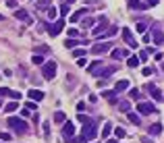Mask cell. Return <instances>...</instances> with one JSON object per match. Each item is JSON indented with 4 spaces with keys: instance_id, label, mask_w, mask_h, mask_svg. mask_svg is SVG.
<instances>
[{
    "instance_id": "6da1fadb",
    "label": "cell",
    "mask_w": 164,
    "mask_h": 143,
    "mask_svg": "<svg viewBox=\"0 0 164 143\" xmlns=\"http://www.w3.org/2000/svg\"><path fill=\"white\" fill-rule=\"evenodd\" d=\"M8 127H13V131L15 133H27V123L23 120V118H17V116H11L8 118Z\"/></svg>"
},
{
    "instance_id": "7a4b0ae2",
    "label": "cell",
    "mask_w": 164,
    "mask_h": 143,
    "mask_svg": "<svg viewBox=\"0 0 164 143\" xmlns=\"http://www.w3.org/2000/svg\"><path fill=\"white\" fill-rule=\"evenodd\" d=\"M81 137H83V139H87V141L96 139V137H98V127H96V123H85V124H83Z\"/></svg>"
},
{
    "instance_id": "3957f363",
    "label": "cell",
    "mask_w": 164,
    "mask_h": 143,
    "mask_svg": "<svg viewBox=\"0 0 164 143\" xmlns=\"http://www.w3.org/2000/svg\"><path fill=\"white\" fill-rule=\"evenodd\" d=\"M56 71H58V64H56L54 60H50L44 64V68H42V75H44V79H54L56 77Z\"/></svg>"
},
{
    "instance_id": "277c9868",
    "label": "cell",
    "mask_w": 164,
    "mask_h": 143,
    "mask_svg": "<svg viewBox=\"0 0 164 143\" xmlns=\"http://www.w3.org/2000/svg\"><path fill=\"white\" fill-rule=\"evenodd\" d=\"M112 46H114L112 41H100V44H96V46L91 48V52H94L96 56H100V54H106V52H110V50H112Z\"/></svg>"
},
{
    "instance_id": "5b68a950",
    "label": "cell",
    "mask_w": 164,
    "mask_h": 143,
    "mask_svg": "<svg viewBox=\"0 0 164 143\" xmlns=\"http://www.w3.org/2000/svg\"><path fill=\"white\" fill-rule=\"evenodd\" d=\"M137 112H141V114H156L158 110H156V106H154V104L152 102H139L137 104Z\"/></svg>"
},
{
    "instance_id": "8992f818",
    "label": "cell",
    "mask_w": 164,
    "mask_h": 143,
    "mask_svg": "<svg viewBox=\"0 0 164 143\" xmlns=\"http://www.w3.org/2000/svg\"><path fill=\"white\" fill-rule=\"evenodd\" d=\"M73 135H75V127H73V123H71V120H64V123H62V137L69 141Z\"/></svg>"
},
{
    "instance_id": "52a82bcc",
    "label": "cell",
    "mask_w": 164,
    "mask_h": 143,
    "mask_svg": "<svg viewBox=\"0 0 164 143\" xmlns=\"http://www.w3.org/2000/svg\"><path fill=\"white\" fill-rule=\"evenodd\" d=\"M106 29H108V21H106V17H102V19L98 21V25L91 29V33H94V35H102Z\"/></svg>"
},
{
    "instance_id": "ba28073f",
    "label": "cell",
    "mask_w": 164,
    "mask_h": 143,
    "mask_svg": "<svg viewBox=\"0 0 164 143\" xmlns=\"http://www.w3.org/2000/svg\"><path fill=\"white\" fill-rule=\"evenodd\" d=\"M62 29H64V21H62V19H58V21L54 23V25H50V27H48V33L52 35V37H56V35L60 33Z\"/></svg>"
},
{
    "instance_id": "9c48e42d",
    "label": "cell",
    "mask_w": 164,
    "mask_h": 143,
    "mask_svg": "<svg viewBox=\"0 0 164 143\" xmlns=\"http://www.w3.org/2000/svg\"><path fill=\"white\" fill-rule=\"evenodd\" d=\"M123 40L127 41L131 48H137V41H135V37H133V33H131V29H123Z\"/></svg>"
},
{
    "instance_id": "30bf717a",
    "label": "cell",
    "mask_w": 164,
    "mask_h": 143,
    "mask_svg": "<svg viewBox=\"0 0 164 143\" xmlns=\"http://www.w3.org/2000/svg\"><path fill=\"white\" fill-rule=\"evenodd\" d=\"M15 17H17L19 21H23V23H31V17L27 15L25 8H17V11H15Z\"/></svg>"
},
{
    "instance_id": "8fae6325",
    "label": "cell",
    "mask_w": 164,
    "mask_h": 143,
    "mask_svg": "<svg viewBox=\"0 0 164 143\" xmlns=\"http://www.w3.org/2000/svg\"><path fill=\"white\" fill-rule=\"evenodd\" d=\"M148 91H150V95H152V100H156V102H160V100H162V91H160V89L156 87V85H148Z\"/></svg>"
},
{
    "instance_id": "7c38bea8",
    "label": "cell",
    "mask_w": 164,
    "mask_h": 143,
    "mask_svg": "<svg viewBox=\"0 0 164 143\" xmlns=\"http://www.w3.org/2000/svg\"><path fill=\"white\" fill-rule=\"evenodd\" d=\"M148 133H150V137H158L162 135V124L156 123V124H150V129H148Z\"/></svg>"
},
{
    "instance_id": "4fadbf2b",
    "label": "cell",
    "mask_w": 164,
    "mask_h": 143,
    "mask_svg": "<svg viewBox=\"0 0 164 143\" xmlns=\"http://www.w3.org/2000/svg\"><path fill=\"white\" fill-rule=\"evenodd\" d=\"M29 100H33V102H42L44 100V93H42L40 89H29Z\"/></svg>"
},
{
    "instance_id": "5bb4252c",
    "label": "cell",
    "mask_w": 164,
    "mask_h": 143,
    "mask_svg": "<svg viewBox=\"0 0 164 143\" xmlns=\"http://www.w3.org/2000/svg\"><path fill=\"white\" fill-rule=\"evenodd\" d=\"M154 44H156V46H162V44H164V33L158 27L154 29Z\"/></svg>"
},
{
    "instance_id": "9a60e30c",
    "label": "cell",
    "mask_w": 164,
    "mask_h": 143,
    "mask_svg": "<svg viewBox=\"0 0 164 143\" xmlns=\"http://www.w3.org/2000/svg\"><path fill=\"white\" fill-rule=\"evenodd\" d=\"M145 6L148 4L139 2V0H129V8H133V11H145Z\"/></svg>"
},
{
    "instance_id": "2e32d148",
    "label": "cell",
    "mask_w": 164,
    "mask_h": 143,
    "mask_svg": "<svg viewBox=\"0 0 164 143\" xmlns=\"http://www.w3.org/2000/svg\"><path fill=\"white\" fill-rule=\"evenodd\" d=\"M102 67H104V62H102V60H96V62H91V64L87 67V71H89V73H94V75H96V73H98V71H100Z\"/></svg>"
},
{
    "instance_id": "e0dca14e",
    "label": "cell",
    "mask_w": 164,
    "mask_h": 143,
    "mask_svg": "<svg viewBox=\"0 0 164 143\" xmlns=\"http://www.w3.org/2000/svg\"><path fill=\"white\" fill-rule=\"evenodd\" d=\"M127 89H129V81H127V79H123V81H118L114 85V91H116V93H118V91H127Z\"/></svg>"
},
{
    "instance_id": "ac0fdd59",
    "label": "cell",
    "mask_w": 164,
    "mask_h": 143,
    "mask_svg": "<svg viewBox=\"0 0 164 143\" xmlns=\"http://www.w3.org/2000/svg\"><path fill=\"white\" fill-rule=\"evenodd\" d=\"M116 91H102V98H106L108 102H112V104H116Z\"/></svg>"
},
{
    "instance_id": "d6986e66",
    "label": "cell",
    "mask_w": 164,
    "mask_h": 143,
    "mask_svg": "<svg viewBox=\"0 0 164 143\" xmlns=\"http://www.w3.org/2000/svg\"><path fill=\"white\" fill-rule=\"evenodd\" d=\"M85 13H89L87 8H81V11H77V13L73 15V17H71V21H73V23H75V21H79V19H81V17H83Z\"/></svg>"
},
{
    "instance_id": "ffe728a7",
    "label": "cell",
    "mask_w": 164,
    "mask_h": 143,
    "mask_svg": "<svg viewBox=\"0 0 164 143\" xmlns=\"http://www.w3.org/2000/svg\"><path fill=\"white\" fill-rule=\"evenodd\" d=\"M64 120H67V114H64V112H56V114H54V123L62 124Z\"/></svg>"
},
{
    "instance_id": "44dd1931",
    "label": "cell",
    "mask_w": 164,
    "mask_h": 143,
    "mask_svg": "<svg viewBox=\"0 0 164 143\" xmlns=\"http://www.w3.org/2000/svg\"><path fill=\"white\" fill-rule=\"evenodd\" d=\"M114 135H116V139H125V137H127V131H125L123 127H116V129H114Z\"/></svg>"
},
{
    "instance_id": "7402d4cb",
    "label": "cell",
    "mask_w": 164,
    "mask_h": 143,
    "mask_svg": "<svg viewBox=\"0 0 164 143\" xmlns=\"http://www.w3.org/2000/svg\"><path fill=\"white\" fill-rule=\"evenodd\" d=\"M50 2H52V0H38V2H35V8H48L50 6Z\"/></svg>"
},
{
    "instance_id": "603a6c76",
    "label": "cell",
    "mask_w": 164,
    "mask_h": 143,
    "mask_svg": "<svg viewBox=\"0 0 164 143\" xmlns=\"http://www.w3.org/2000/svg\"><path fill=\"white\" fill-rule=\"evenodd\" d=\"M127 64H129L131 68H135L137 64H139V56H129V60H127Z\"/></svg>"
},
{
    "instance_id": "cb8c5ba5",
    "label": "cell",
    "mask_w": 164,
    "mask_h": 143,
    "mask_svg": "<svg viewBox=\"0 0 164 143\" xmlns=\"http://www.w3.org/2000/svg\"><path fill=\"white\" fill-rule=\"evenodd\" d=\"M110 131H112V124L106 123V124H104V129H102V139H106V137L110 135Z\"/></svg>"
},
{
    "instance_id": "d4e9b609",
    "label": "cell",
    "mask_w": 164,
    "mask_h": 143,
    "mask_svg": "<svg viewBox=\"0 0 164 143\" xmlns=\"http://www.w3.org/2000/svg\"><path fill=\"white\" fill-rule=\"evenodd\" d=\"M110 54H112V58H123V56H127V52L125 50H110Z\"/></svg>"
},
{
    "instance_id": "484cf974",
    "label": "cell",
    "mask_w": 164,
    "mask_h": 143,
    "mask_svg": "<svg viewBox=\"0 0 164 143\" xmlns=\"http://www.w3.org/2000/svg\"><path fill=\"white\" fill-rule=\"evenodd\" d=\"M79 44H85V41H77V40H73V37L64 41V46H67V48H75V46H79Z\"/></svg>"
},
{
    "instance_id": "4316f807",
    "label": "cell",
    "mask_w": 164,
    "mask_h": 143,
    "mask_svg": "<svg viewBox=\"0 0 164 143\" xmlns=\"http://www.w3.org/2000/svg\"><path fill=\"white\" fill-rule=\"evenodd\" d=\"M127 114H129V120H131L133 124H141V118H139L137 114H133V112H127Z\"/></svg>"
},
{
    "instance_id": "83f0119b",
    "label": "cell",
    "mask_w": 164,
    "mask_h": 143,
    "mask_svg": "<svg viewBox=\"0 0 164 143\" xmlns=\"http://www.w3.org/2000/svg\"><path fill=\"white\" fill-rule=\"evenodd\" d=\"M118 110H121V112H129V110H131V104L129 102H118Z\"/></svg>"
},
{
    "instance_id": "f1b7e54d",
    "label": "cell",
    "mask_w": 164,
    "mask_h": 143,
    "mask_svg": "<svg viewBox=\"0 0 164 143\" xmlns=\"http://www.w3.org/2000/svg\"><path fill=\"white\" fill-rule=\"evenodd\" d=\"M114 33H116V27H108V29L102 33V37H112Z\"/></svg>"
},
{
    "instance_id": "f546056e",
    "label": "cell",
    "mask_w": 164,
    "mask_h": 143,
    "mask_svg": "<svg viewBox=\"0 0 164 143\" xmlns=\"http://www.w3.org/2000/svg\"><path fill=\"white\" fill-rule=\"evenodd\" d=\"M77 118H79V123H81V124H85V123H94V118H89V116H85V114H79Z\"/></svg>"
},
{
    "instance_id": "4dcf8cb0",
    "label": "cell",
    "mask_w": 164,
    "mask_h": 143,
    "mask_svg": "<svg viewBox=\"0 0 164 143\" xmlns=\"http://www.w3.org/2000/svg\"><path fill=\"white\" fill-rule=\"evenodd\" d=\"M17 108H19V104L13 102V104H7V108H4V110H7V112H15Z\"/></svg>"
},
{
    "instance_id": "1f68e13d",
    "label": "cell",
    "mask_w": 164,
    "mask_h": 143,
    "mask_svg": "<svg viewBox=\"0 0 164 143\" xmlns=\"http://www.w3.org/2000/svg\"><path fill=\"white\" fill-rule=\"evenodd\" d=\"M31 62H33V64H42V62H44V58H42V54H33Z\"/></svg>"
},
{
    "instance_id": "d6a6232c",
    "label": "cell",
    "mask_w": 164,
    "mask_h": 143,
    "mask_svg": "<svg viewBox=\"0 0 164 143\" xmlns=\"http://www.w3.org/2000/svg\"><path fill=\"white\" fill-rule=\"evenodd\" d=\"M129 98L131 100H139V91L137 89H129Z\"/></svg>"
},
{
    "instance_id": "836d02e7",
    "label": "cell",
    "mask_w": 164,
    "mask_h": 143,
    "mask_svg": "<svg viewBox=\"0 0 164 143\" xmlns=\"http://www.w3.org/2000/svg\"><path fill=\"white\" fill-rule=\"evenodd\" d=\"M46 13H48V19H56V8L54 6H50Z\"/></svg>"
},
{
    "instance_id": "e575fe53",
    "label": "cell",
    "mask_w": 164,
    "mask_h": 143,
    "mask_svg": "<svg viewBox=\"0 0 164 143\" xmlns=\"http://www.w3.org/2000/svg\"><path fill=\"white\" fill-rule=\"evenodd\" d=\"M35 52H38V54H46V52H48V46H38Z\"/></svg>"
},
{
    "instance_id": "d590c367",
    "label": "cell",
    "mask_w": 164,
    "mask_h": 143,
    "mask_svg": "<svg viewBox=\"0 0 164 143\" xmlns=\"http://www.w3.org/2000/svg\"><path fill=\"white\" fill-rule=\"evenodd\" d=\"M85 27H94V19H83V29Z\"/></svg>"
},
{
    "instance_id": "8d00e7d4",
    "label": "cell",
    "mask_w": 164,
    "mask_h": 143,
    "mask_svg": "<svg viewBox=\"0 0 164 143\" xmlns=\"http://www.w3.org/2000/svg\"><path fill=\"white\" fill-rule=\"evenodd\" d=\"M154 73H156V71H154V68H152V67H145V68H144V75H145V77L154 75Z\"/></svg>"
},
{
    "instance_id": "74e56055",
    "label": "cell",
    "mask_w": 164,
    "mask_h": 143,
    "mask_svg": "<svg viewBox=\"0 0 164 143\" xmlns=\"http://www.w3.org/2000/svg\"><path fill=\"white\" fill-rule=\"evenodd\" d=\"M8 95H11L13 100H21V98H23V95H21L19 91H8Z\"/></svg>"
},
{
    "instance_id": "f35d334b",
    "label": "cell",
    "mask_w": 164,
    "mask_h": 143,
    "mask_svg": "<svg viewBox=\"0 0 164 143\" xmlns=\"http://www.w3.org/2000/svg\"><path fill=\"white\" fill-rule=\"evenodd\" d=\"M87 64V60H85V56H81V58H77V67H85Z\"/></svg>"
},
{
    "instance_id": "ab89813d",
    "label": "cell",
    "mask_w": 164,
    "mask_h": 143,
    "mask_svg": "<svg viewBox=\"0 0 164 143\" xmlns=\"http://www.w3.org/2000/svg\"><path fill=\"white\" fill-rule=\"evenodd\" d=\"M73 56H75V58H81V56H85V50H75Z\"/></svg>"
},
{
    "instance_id": "60d3db41",
    "label": "cell",
    "mask_w": 164,
    "mask_h": 143,
    "mask_svg": "<svg viewBox=\"0 0 164 143\" xmlns=\"http://www.w3.org/2000/svg\"><path fill=\"white\" fill-rule=\"evenodd\" d=\"M69 141H71V143H87V139H83V137H79V139H73V137H71Z\"/></svg>"
},
{
    "instance_id": "b9f144b4",
    "label": "cell",
    "mask_w": 164,
    "mask_h": 143,
    "mask_svg": "<svg viewBox=\"0 0 164 143\" xmlns=\"http://www.w3.org/2000/svg\"><path fill=\"white\" fill-rule=\"evenodd\" d=\"M137 31H139V33H145V23H137Z\"/></svg>"
},
{
    "instance_id": "7bdbcfd3",
    "label": "cell",
    "mask_w": 164,
    "mask_h": 143,
    "mask_svg": "<svg viewBox=\"0 0 164 143\" xmlns=\"http://www.w3.org/2000/svg\"><path fill=\"white\" fill-rule=\"evenodd\" d=\"M21 116H23V118H25V116H31V110H29V108H23V110H21Z\"/></svg>"
},
{
    "instance_id": "ee69618b",
    "label": "cell",
    "mask_w": 164,
    "mask_h": 143,
    "mask_svg": "<svg viewBox=\"0 0 164 143\" xmlns=\"http://www.w3.org/2000/svg\"><path fill=\"white\" fill-rule=\"evenodd\" d=\"M148 56H150V52H139V60H148Z\"/></svg>"
},
{
    "instance_id": "f6af8a7d",
    "label": "cell",
    "mask_w": 164,
    "mask_h": 143,
    "mask_svg": "<svg viewBox=\"0 0 164 143\" xmlns=\"http://www.w3.org/2000/svg\"><path fill=\"white\" fill-rule=\"evenodd\" d=\"M8 139H11L8 133H0V141H8Z\"/></svg>"
},
{
    "instance_id": "bcb514c9",
    "label": "cell",
    "mask_w": 164,
    "mask_h": 143,
    "mask_svg": "<svg viewBox=\"0 0 164 143\" xmlns=\"http://www.w3.org/2000/svg\"><path fill=\"white\" fill-rule=\"evenodd\" d=\"M8 91H11V89H7V87H0V98H4V95H8Z\"/></svg>"
},
{
    "instance_id": "7dc6e473",
    "label": "cell",
    "mask_w": 164,
    "mask_h": 143,
    "mask_svg": "<svg viewBox=\"0 0 164 143\" xmlns=\"http://www.w3.org/2000/svg\"><path fill=\"white\" fill-rule=\"evenodd\" d=\"M77 33H79L77 29H69V37H77Z\"/></svg>"
},
{
    "instance_id": "c3c4849f",
    "label": "cell",
    "mask_w": 164,
    "mask_h": 143,
    "mask_svg": "<svg viewBox=\"0 0 164 143\" xmlns=\"http://www.w3.org/2000/svg\"><path fill=\"white\" fill-rule=\"evenodd\" d=\"M7 6L15 8V6H17V0H7Z\"/></svg>"
},
{
    "instance_id": "681fc988",
    "label": "cell",
    "mask_w": 164,
    "mask_h": 143,
    "mask_svg": "<svg viewBox=\"0 0 164 143\" xmlns=\"http://www.w3.org/2000/svg\"><path fill=\"white\" fill-rule=\"evenodd\" d=\"M48 131H50V123H44V133H46V137H48Z\"/></svg>"
},
{
    "instance_id": "f907efd6",
    "label": "cell",
    "mask_w": 164,
    "mask_h": 143,
    "mask_svg": "<svg viewBox=\"0 0 164 143\" xmlns=\"http://www.w3.org/2000/svg\"><path fill=\"white\" fill-rule=\"evenodd\" d=\"M27 108H29V110H38V108H35V102H33V100L27 104Z\"/></svg>"
},
{
    "instance_id": "816d5d0a",
    "label": "cell",
    "mask_w": 164,
    "mask_h": 143,
    "mask_svg": "<svg viewBox=\"0 0 164 143\" xmlns=\"http://www.w3.org/2000/svg\"><path fill=\"white\" fill-rule=\"evenodd\" d=\"M60 13H62V15H67V13H69V4H64V6L60 8Z\"/></svg>"
},
{
    "instance_id": "f5cc1de1",
    "label": "cell",
    "mask_w": 164,
    "mask_h": 143,
    "mask_svg": "<svg viewBox=\"0 0 164 143\" xmlns=\"http://www.w3.org/2000/svg\"><path fill=\"white\" fill-rule=\"evenodd\" d=\"M141 143H152V139L150 137H141Z\"/></svg>"
},
{
    "instance_id": "db71d44e",
    "label": "cell",
    "mask_w": 164,
    "mask_h": 143,
    "mask_svg": "<svg viewBox=\"0 0 164 143\" xmlns=\"http://www.w3.org/2000/svg\"><path fill=\"white\" fill-rule=\"evenodd\" d=\"M148 4H150V6H156V4H158V0H148Z\"/></svg>"
},
{
    "instance_id": "11a10c76",
    "label": "cell",
    "mask_w": 164,
    "mask_h": 143,
    "mask_svg": "<svg viewBox=\"0 0 164 143\" xmlns=\"http://www.w3.org/2000/svg\"><path fill=\"white\" fill-rule=\"evenodd\" d=\"M64 4H69V6H71V4H75V0H64Z\"/></svg>"
},
{
    "instance_id": "9f6ffc18",
    "label": "cell",
    "mask_w": 164,
    "mask_h": 143,
    "mask_svg": "<svg viewBox=\"0 0 164 143\" xmlns=\"http://www.w3.org/2000/svg\"><path fill=\"white\" fill-rule=\"evenodd\" d=\"M106 143H116V139H108V141H106Z\"/></svg>"
},
{
    "instance_id": "6f0895ef",
    "label": "cell",
    "mask_w": 164,
    "mask_h": 143,
    "mask_svg": "<svg viewBox=\"0 0 164 143\" xmlns=\"http://www.w3.org/2000/svg\"><path fill=\"white\" fill-rule=\"evenodd\" d=\"M162 71H164V64H162Z\"/></svg>"
},
{
    "instance_id": "680465c9",
    "label": "cell",
    "mask_w": 164,
    "mask_h": 143,
    "mask_svg": "<svg viewBox=\"0 0 164 143\" xmlns=\"http://www.w3.org/2000/svg\"><path fill=\"white\" fill-rule=\"evenodd\" d=\"M0 106H2V104H0Z\"/></svg>"
}]
</instances>
